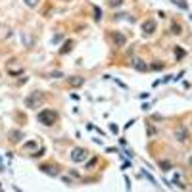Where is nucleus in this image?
Here are the masks:
<instances>
[{"label": "nucleus", "instance_id": "obj_1", "mask_svg": "<svg viewBox=\"0 0 192 192\" xmlns=\"http://www.w3.org/2000/svg\"><path fill=\"white\" fill-rule=\"evenodd\" d=\"M42 104H44V94H42V92H39V90H35V92H31V94H27V98H25V106H27L29 110L40 108Z\"/></svg>", "mask_w": 192, "mask_h": 192}, {"label": "nucleus", "instance_id": "obj_14", "mask_svg": "<svg viewBox=\"0 0 192 192\" xmlns=\"http://www.w3.org/2000/svg\"><path fill=\"white\" fill-rule=\"evenodd\" d=\"M171 33H175V35H181V33H183L181 25L177 23V21H173V23H171Z\"/></svg>", "mask_w": 192, "mask_h": 192}, {"label": "nucleus", "instance_id": "obj_4", "mask_svg": "<svg viewBox=\"0 0 192 192\" xmlns=\"http://www.w3.org/2000/svg\"><path fill=\"white\" fill-rule=\"evenodd\" d=\"M6 71H8L10 75H19V73H23V66L16 60H10L8 66H6Z\"/></svg>", "mask_w": 192, "mask_h": 192}, {"label": "nucleus", "instance_id": "obj_18", "mask_svg": "<svg viewBox=\"0 0 192 192\" xmlns=\"http://www.w3.org/2000/svg\"><path fill=\"white\" fill-rule=\"evenodd\" d=\"M31 148H37V142H27V144H25V150H31Z\"/></svg>", "mask_w": 192, "mask_h": 192}, {"label": "nucleus", "instance_id": "obj_8", "mask_svg": "<svg viewBox=\"0 0 192 192\" xmlns=\"http://www.w3.org/2000/svg\"><path fill=\"white\" fill-rule=\"evenodd\" d=\"M175 137H177V140H186L188 138V133H186V129L184 127H177V131H175Z\"/></svg>", "mask_w": 192, "mask_h": 192}, {"label": "nucleus", "instance_id": "obj_15", "mask_svg": "<svg viewBox=\"0 0 192 192\" xmlns=\"http://www.w3.org/2000/svg\"><path fill=\"white\" fill-rule=\"evenodd\" d=\"M173 2L179 6V8H183V10H186V8H188V4H186V2H183V0H173Z\"/></svg>", "mask_w": 192, "mask_h": 192}, {"label": "nucleus", "instance_id": "obj_5", "mask_svg": "<svg viewBox=\"0 0 192 192\" xmlns=\"http://www.w3.org/2000/svg\"><path fill=\"white\" fill-rule=\"evenodd\" d=\"M111 40H113V44H115V46H125L127 44V37L121 31H113L111 33Z\"/></svg>", "mask_w": 192, "mask_h": 192}, {"label": "nucleus", "instance_id": "obj_3", "mask_svg": "<svg viewBox=\"0 0 192 192\" xmlns=\"http://www.w3.org/2000/svg\"><path fill=\"white\" fill-rule=\"evenodd\" d=\"M88 158V152L85 150V148H75L73 152H71V160H73L75 163H81V161H87Z\"/></svg>", "mask_w": 192, "mask_h": 192}, {"label": "nucleus", "instance_id": "obj_7", "mask_svg": "<svg viewBox=\"0 0 192 192\" xmlns=\"http://www.w3.org/2000/svg\"><path fill=\"white\" fill-rule=\"evenodd\" d=\"M67 85H69V87H73V88H79V87L85 85V79H83V77H77V75L67 77Z\"/></svg>", "mask_w": 192, "mask_h": 192}, {"label": "nucleus", "instance_id": "obj_6", "mask_svg": "<svg viewBox=\"0 0 192 192\" xmlns=\"http://www.w3.org/2000/svg\"><path fill=\"white\" fill-rule=\"evenodd\" d=\"M140 29H142V33H144V35H152L156 31V21L154 19H146L144 23H142Z\"/></svg>", "mask_w": 192, "mask_h": 192}, {"label": "nucleus", "instance_id": "obj_21", "mask_svg": "<svg viewBox=\"0 0 192 192\" xmlns=\"http://www.w3.org/2000/svg\"><path fill=\"white\" fill-rule=\"evenodd\" d=\"M152 69H163V63H152Z\"/></svg>", "mask_w": 192, "mask_h": 192}, {"label": "nucleus", "instance_id": "obj_19", "mask_svg": "<svg viewBox=\"0 0 192 192\" xmlns=\"http://www.w3.org/2000/svg\"><path fill=\"white\" fill-rule=\"evenodd\" d=\"M25 4H27V6H31V8H33V6H37V4H39V0H25Z\"/></svg>", "mask_w": 192, "mask_h": 192}, {"label": "nucleus", "instance_id": "obj_10", "mask_svg": "<svg viewBox=\"0 0 192 192\" xmlns=\"http://www.w3.org/2000/svg\"><path fill=\"white\" fill-rule=\"evenodd\" d=\"M131 63H133V67L137 69V71H146V69H148V66H146L142 60H133Z\"/></svg>", "mask_w": 192, "mask_h": 192}, {"label": "nucleus", "instance_id": "obj_12", "mask_svg": "<svg viewBox=\"0 0 192 192\" xmlns=\"http://www.w3.org/2000/svg\"><path fill=\"white\" fill-rule=\"evenodd\" d=\"M73 44H75L73 40H66V44L60 48V54H67V52H71V50H73Z\"/></svg>", "mask_w": 192, "mask_h": 192}, {"label": "nucleus", "instance_id": "obj_24", "mask_svg": "<svg viewBox=\"0 0 192 192\" xmlns=\"http://www.w3.org/2000/svg\"><path fill=\"white\" fill-rule=\"evenodd\" d=\"M63 2H71V0H63Z\"/></svg>", "mask_w": 192, "mask_h": 192}, {"label": "nucleus", "instance_id": "obj_16", "mask_svg": "<svg viewBox=\"0 0 192 192\" xmlns=\"http://www.w3.org/2000/svg\"><path fill=\"white\" fill-rule=\"evenodd\" d=\"M94 19H96V21L102 19V12H100V8H94Z\"/></svg>", "mask_w": 192, "mask_h": 192}, {"label": "nucleus", "instance_id": "obj_11", "mask_svg": "<svg viewBox=\"0 0 192 192\" xmlns=\"http://www.w3.org/2000/svg\"><path fill=\"white\" fill-rule=\"evenodd\" d=\"M40 169H42V171H44L46 175H52V177L58 175V169H56L54 165H40Z\"/></svg>", "mask_w": 192, "mask_h": 192}, {"label": "nucleus", "instance_id": "obj_23", "mask_svg": "<svg viewBox=\"0 0 192 192\" xmlns=\"http://www.w3.org/2000/svg\"><path fill=\"white\" fill-rule=\"evenodd\" d=\"M50 77H62V73H60V71H52Z\"/></svg>", "mask_w": 192, "mask_h": 192}, {"label": "nucleus", "instance_id": "obj_9", "mask_svg": "<svg viewBox=\"0 0 192 192\" xmlns=\"http://www.w3.org/2000/svg\"><path fill=\"white\" fill-rule=\"evenodd\" d=\"M21 138H23V133H21V131H12L10 133V142H13V144H16V142H19Z\"/></svg>", "mask_w": 192, "mask_h": 192}, {"label": "nucleus", "instance_id": "obj_13", "mask_svg": "<svg viewBox=\"0 0 192 192\" xmlns=\"http://www.w3.org/2000/svg\"><path fill=\"white\" fill-rule=\"evenodd\" d=\"M160 167L163 169V171H171V169H173V163L167 161V160H163V161H160Z\"/></svg>", "mask_w": 192, "mask_h": 192}, {"label": "nucleus", "instance_id": "obj_2", "mask_svg": "<svg viewBox=\"0 0 192 192\" xmlns=\"http://www.w3.org/2000/svg\"><path fill=\"white\" fill-rule=\"evenodd\" d=\"M58 111L56 110H42L39 115H37V121L42 123V125H54L56 121H58Z\"/></svg>", "mask_w": 192, "mask_h": 192}, {"label": "nucleus", "instance_id": "obj_17", "mask_svg": "<svg viewBox=\"0 0 192 192\" xmlns=\"http://www.w3.org/2000/svg\"><path fill=\"white\" fill-rule=\"evenodd\" d=\"M121 2H123V0H108V4L113 6V8H115V6H121Z\"/></svg>", "mask_w": 192, "mask_h": 192}, {"label": "nucleus", "instance_id": "obj_22", "mask_svg": "<svg viewBox=\"0 0 192 192\" xmlns=\"http://www.w3.org/2000/svg\"><path fill=\"white\" fill-rule=\"evenodd\" d=\"M94 163H96V158H92L88 163H87V167H92V165H94Z\"/></svg>", "mask_w": 192, "mask_h": 192}, {"label": "nucleus", "instance_id": "obj_20", "mask_svg": "<svg viewBox=\"0 0 192 192\" xmlns=\"http://www.w3.org/2000/svg\"><path fill=\"white\" fill-rule=\"evenodd\" d=\"M175 52H177V58H183V56H184V50H183V48H175Z\"/></svg>", "mask_w": 192, "mask_h": 192}]
</instances>
